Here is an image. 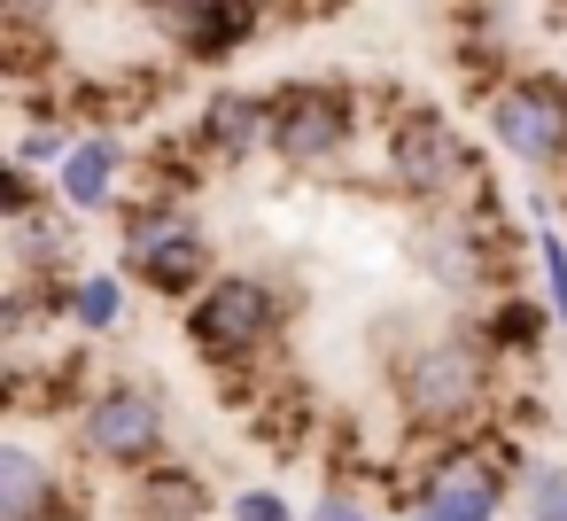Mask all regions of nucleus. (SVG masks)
Segmentation results:
<instances>
[{
    "label": "nucleus",
    "instance_id": "a211bd4d",
    "mask_svg": "<svg viewBox=\"0 0 567 521\" xmlns=\"http://www.w3.org/2000/svg\"><path fill=\"white\" fill-rule=\"evenodd\" d=\"M536 265H544V304H551V319L567 327V234L551 226V218H536Z\"/></svg>",
    "mask_w": 567,
    "mask_h": 521
},
{
    "label": "nucleus",
    "instance_id": "5701e85b",
    "mask_svg": "<svg viewBox=\"0 0 567 521\" xmlns=\"http://www.w3.org/2000/svg\"><path fill=\"white\" fill-rule=\"evenodd\" d=\"M396 521H427V513H420V505H412V513H396Z\"/></svg>",
    "mask_w": 567,
    "mask_h": 521
},
{
    "label": "nucleus",
    "instance_id": "2eb2a0df",
    "mask_svg": "<svg viewBox=\"0 0 567 521\" xmlns=\"http://www.w3.org/2000/svg\"><path fill=\"white\" fill-rule=\"evenodd\" d=\"M420 257H427V273H435L443 288H474V280H482V249H474V226H466V218H435V226L420 234Z\"/></svg>",
    "mask_w": 567,
    "mask_h": 521
},
{
    "label": "nucleus",
    "instance_id": "dca6fc26",
    "mask_svg": "<svg viewBox=\"0 0 567 521\" xmlns=\"http://www.w3.org/2000/svg\"><path fill=\"white\" fill-rule=\"evenodd\" d=\"M551 327H559V319H551V304H513V296H505V304L489 311V327H482V335H489V350H536Z\"/></svg>",
    "mask_w": 567,
    "mask_h": 521
},
{
    "label": "nucleus",
    "instance_id": "6ab92c4d",
    "mask_svg": "<svg viewBox=\"0 0 567 521\" xmlns=\"http://www.w3.org/2000/svg\"><path fill=\"white\" fill-rule=\"evenodd\" d=\"M71 149H79L71 125H24V133H17V164H32V172H55Z\"/></svg>",
    "mask_w": 567,
    "mask_h": 521
},
{
    "label": "nucleus",
    "instance_id": "7ed1b4c3",
    "mask_svg": "<svg viewBox=\"0 0 567 521\" xmlns=\"http://www.w3.org/2000/svg\"><path fill=\"white\" fill-rule=\"evenodd\" d=\"M272 335H280V296L249 265H218L210 288L187 304V343L203 366H249Z\"/></svg>",
    "mask_w": 567,
    "mask_h": 521
},
{
    "label": "nucleus",
    "instance_id": "f03ea898",
    "mask_svg": "<svg viewBox=\"0 0 567 521\" xmlns=\"http://www.w3.org/2000/svg\"><path fill=\"white\" fill-rule=\"evenodd\" d=\"M117 257H125V273L141 288H156L172 304H195L210 288V273H218L210 265V234H203V218L187 203H141V211H125L117 218Z\"/></svg>",
    "mask_w": 567,
    "mask_h": 521
},
{
    "label": "nucleus",
    "instance_id": "f3484780",
    "mask_svg": "<svg viewBox=\"0 0 567 521\" xmlns=\"http://www.w3.org/2000/svg\"><path fill=\"white\" fill-rule=\"evenodd\" d=\"M520 521H567V459H536L520 482Z\"/></svg>",
    "mask_w": 567,
    "mask_h": 521
},
{
    "label": "nucleus",
    "instance_id": "412c9836",
    "mask_svg": "<svg viewBox=\"0 0 567 521\" xmlns=\"http://www.w3.org/2000/svg\"><path fill=\"white\" fill-rule=\"evenodd\" d=\"M303 521H373V505H358V498H350V490H319V498H311V513H303Z\"/></svg>",
    "mask_w": 567,
    "mask_h": 521
},
{
    "label": "nucleus",
    "instance_id": "f257e3e1",
    "mask_svg": "<svg viewBox=\"0 0 567 521\" xmlns=\"http://www.w3.org/2000/svg\"><path fill=\"white\" fill-rule=\"evenodd\" d=\"M489 335H466V327H435L420 343H404L389 358V389L404 405V420L451 436V428H474L482 405H489Z\"/></svg>",
    "mask_w": 567,
    "mask_h": 521
},
{
    "label": "nucleus",
    "instance_id": "4be33fe9",
    "mask_svg": "<svg viewBox=\"0 0 567 521\" xmlns=\"http://www.w3.org/2000/svg\"><path fill=\"white\" fill-rule=\"evenodd\" d=\"M141 9H148V17H156V24H172V17H179V9H187V0H141Z\"/></svg>",
    "mask_w": 567,
    "mask_h": 521
},
{
    "label": "nucleus",
    "instance_id": "6e6552de",
    "mask_svg": "<svg viewBox=\"0 0 567 521\" xmlns=\"http://www.w3.org/2000/svg\"><path fill=\"white\" fill-rule=\"evenodd\" d=\"M427 521H497L505 513V467H497V451H482V443H458V451H443L427 474H420V498H412Z\"/></svg>",
    "mask_w": 567,
    "mask_h": 521
},
{
    "label": "nucleus",
    "instance_id": "1a4fd4ad",
    "mask_svg": "<svg viewBox=\"0 0 567 521\" xmlns=\"http://www.w3.org/2000/svg\"><path fill=\"white\" fill-rule=\"evenodd\" d=\"M195 149L210 164H249L257 149H272V94L257 86H218L195 110Z\"/></svg>",
    "mask_w": 567,
    "mask_h": 521
},
{
    "label": "nucleus",
    "instance_id": "9d476101",
    "mask_svg": "<svg viewBox=\"0 0 567 521\" xmlns=\"http://www.w3.org/2000/svg\"><path fill=\"white\" fill-rule=\"evenodd\" d=\"M63 513H71L63 467L40 443L9 436V443H0V521H63Z\"/></svg>",
    "mask_w": 567,
    "mask_h": 521
},
{
    "label": "nucleus",
    "instance_id": "20e7f679",
    "mask_svg": "<svg viewBox=\"0 0 567 521\" xmlns=\"http://www.w3.org/2000/svg\"><path fill=\"white\" fill-rule=\"evenodd\" d=\"M79 443L102 459V467H125V474H148L172 443V420H164V397L148 381H102L86 389L79 405Z\"/></svg>",
    "mask_w": 567,
    "mask_h": 521
},
{
    "label": "nucleus",
    "instance_id": "4468645a",
    "mask_svg": "<svg viewBox=\"0 0 567 521\" xmlns=\"http://www.w3.org/2000/svg\"><path fill=\"white\" fill-rule=\"evenodd\" d=\"M133 513L141 521H203L210 513V490L187 467H148V482L133 490Z\"/></svg>",
    "mask_w": 567,
    "mask_h": 521
},
{
    "label": "nucleus",
    "instance_id": "9b49d317",
    "mask_svg": "<svg viewBox=\"0 0 567 521\" xmlns=\"http://www.w3.org/2000/svg\"><path fill=\"white\" fill-rule=\"evenodd\" d=\"M125 141L117 133H79V149L55 164V203L63 211H79V218H94V211H110L117 203V180H125Z\"/></svg>",
    "mask_w": 567,
    "mask_h": 521
},
{
    "label": "nucleus",
    "instance_id": "423d86ee",
    "mask_svg": "<svg viewBox=\"0 0 567 521\" xmlns=\"http://www.w3.org/2000/svg\"><path fill=\"white\" fill-rule=\"evenodd\" d=\"M389 180H396L412 203H451V195L474 180V149L451 133L443 110H404L396 133H389Z\"/></svg>",
    "mask_w": 567,
    "mask_h": 521
},
{
    "label": "nucleus",
    "instance_id": "aec40b11",
    "mask_svg": "<svg viewBox=\"0 0 567 521\" xmlns=\"http://www.w3.org/2000/svg\"><path fill=\"white\" fill-rule=\"evenodd\" d=\"M226 513H234V521H303V513H296V498H288V490H272V482H241V490L226 498Z\"/></svg>",
    "mask_w": 567,
    "mask_h": 521
},
{
    "label": "nucleus",
    "instance_id": "f8f14e48",
    "mask_svg": "<svg viewBox=\"0 0 567 521\" xmlns=\"http://www.w3.org/2000/svg\"><path fill=\"white\" fill-rule=\"evenodd\" d=\"M179 40L187 63H226L257 40V0H187V9L164 24Z\"/></svg>",
    "mask_w": 567,
    "mask_h": 521
},
{
    "label": "nucleus",
    "instance_id": "ddd939ff",
    "mask_svg": "<svg viewBox=\"0 0 567 521\" xmlns=\"http://www.w3.org/2000/svg\"><path fill=\"white\" fill-rule=\"evenodd\" d=\"M63 319H71L79 335H110V327L125 319V273H102V265L71 273V280H63Z\"/></svg>",
    "mask_w": 567,
    "mask_h": 521
},
{
    "label": "nucleus",
    "instance_id": "39448f33",
    "mask_svg": "<svg viewBox=\"0 0 567 521\" xmlns=\"http://www.w3.org/2000/svg\"><path fill=\"white\" fill-rule=\"evenodd\" d=\"M358 141V102L342 86H280L272 94V156L288 172H334Z\"/></svg>",
    "mask_w": 567,
    "mask_h": 521
},
{
    "label": "nucleus",
    "instance_id": "0eeeda50",
    "mask_svg": "<svg viewBox=\"0 0 567 521\" xmlns=\"http://www.w3.org/2000/svg\"><path fill=\"white\" fill-rule=\"evenodd\" d=\"M489 141L520 172L567 164V86L559 79H513V86H497L489 94Z\"/></svg>",
    "mask_w": 567,
    "mask_h": 521
}]
</instances>
